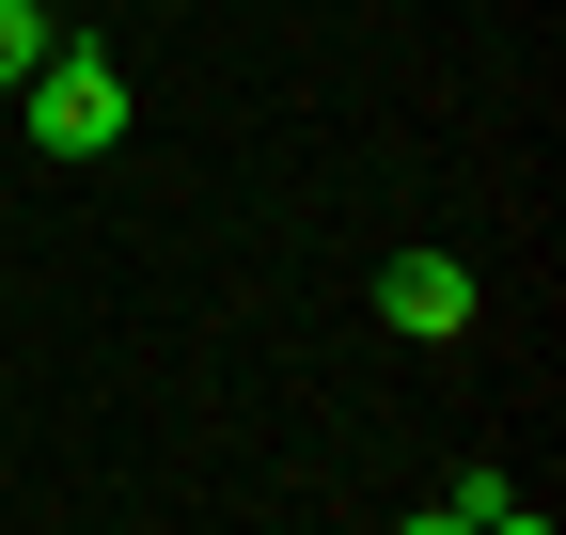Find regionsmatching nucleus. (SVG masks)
<instances>
[{
  "instance_id": "nucleus-1",
  "label": "nucleus",
  "mask_w": 566,
  "mask_h": 535,
  "mask_svg": "<svg viewBox=\"0 0 566 535\" xmlns=\"http://www.w3.org/2000/svg\"><path fill=\"white\" fill-rule=\"evenodd\" d=\"M17 95H32V158H111V143H126V80H111V48H48Z\"/></svg>"
},
{
  "instance_id": "nucleus-2",
  "label": "nucleus",
  "mask_w": 566,
  "mask_h": 535,
  "mask_svg": "<svg viewBox=\"0 0 566 535\" xmlns=\"http://www.w3.org/2000/svg\"><path fill=\"white\" fill-rule=\"evenodd\" d=\"M378 331H409V347H457V331H472V268H457L441 237H409V252L378 268Z\"/></svg>"
},
{
  "instance_id": "nucleus-3",
  "label": "nucleus",
  "mask_w": 566,
  "mask_h": 535,
  "mask_svg": "<svg viewBox=\"0 0 566 535\" xmlns=\"http://www.w3.org/2000/svg\"><path fill=\"white\" fill-rule=\"evenodd\" d=\"M424 520H457V535H535V489H520V473H457Z\"/></svg>"
},
{
  "instance_id": "nucleus-4",
  "label": "nucleus",
  "mask_w": 566,
  "mask_h": 535,
  "mask_svg": "<svg viewBox=\"0 0 566 535\" xmlns=\"http://www.w3.org/2000/svg\"><path fill=\"white\" fill-rule=\"evenodd\" d=\"M48 48H63V32H48V0H0V95H17Z\"/></svg>"
}]
</instances>
